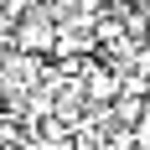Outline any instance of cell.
Instances as JSON below:
<instances>
[{
    "label": "cell",
    "instance_id": "obj_1",
    "mask_svg": "<svg viewBox=\"0 0 150 150\" xmlns=\"http://www.w3.org/2000/svg\"><path fill=\"white\" fill-rule=\"evenodd\" d=\"M129 129H135V140H140V150H150V104H145V114H140V119L129 124Z\"/></svg>",
    "mask_w": 150,
    "mask_h": 150
},
{
    "label": "cell",
    "instance_id": "obj_2",
    "mask_svg": "<svg viewBox=\"0 0 150 150\" xmlns=\"http://www.w3.org/2000/svg\"><path fill=\"white\" fill-rule=\"evenodd\" d=\"M140 5H145V11H150V0H140Z\"/></svg>",
    "mask_w": 150,
    "mask_h": 150
}]
</instances>
